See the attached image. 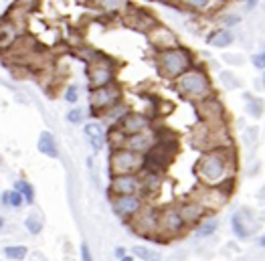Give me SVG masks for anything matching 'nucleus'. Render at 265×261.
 <instances>
[{
	"mask_svg": "<svg viewBox=\"0 0 265 261\" xmlns=\"http://www.w3.org/2000/svg\"><path fill=\"white\" fill-rule=\"evenodd\" d=\"M231 164H233V152L229 148L211 150V152H204L198 158L196 174L204 182V186H219L225 180L233 178V176H229Z\"/></svg>",
	"mask_w": 265,
	"mask_h": 261,
	"instance_id": "1",
	"label": "nucleus"
},
{
	"mask_svg": "<svg viewBox=\"0 0 265 261\" xmlns=\"http://www.w3.org/2000/svg\"><path fill=\"white\" fill-rule=\"evenodd\" d=\"M178 154V142L172 136L164 138L158 132V142L154 144V148L144 156V164H142V172H156V174H164L166 168L170 166V162L174 160V156Z\"/></svg>",
	"mask_w": 265,
	"mask_h": 261,
	"instance_id": "2",
	"label": "nucleus"
},
{
	"mask_svg": "<svg viewBox=\"0 0 265 261\" xmlns=\"http://www.w3.org/2000/svg\"><path fill=\"white\" fill-rule=\"evenodd\" d=\"M192 67V55L184 47H176L168 51H160L156 57V69L166 79H178Z\"/></svg>",
	"mask_w": 265,
	"mask_h": 261,
	"instance_id": "3",
	"label": "nucleus"
},
{
	"mask_svg": "<svg viewBox=\"0 0 265 261\" xmlns=\"http://www.w3.org/2000/svg\"><path fill=\"white\" fill-rule=\"evenodd\" d=\"M176 89L180 95L188 97V99H196L202 101L213 95V83L209 79V75L200 71V69H190L184 75H180L176 79Z\"/></svg>",
	"mask_w": 265,
	"mask_h": 261,
	"instance_id": "4",
	"label": "nucleus"
},
{
	"mask_svg": "<svg viewBox=\"0 0 265 261\" xmlns=\"http://www.w3.org/2000/svg\"><path fill=\"white\" fill-rule=\"evenodd\" d=\"M85 75H87V85H89V91L107 87V85L113 83V77H115V61L111 59V57H107V55L95 53V55L89 57V61H87Z\"/></svg>",
	"mask_w": 265,
	"mask_h": 261,
	"instance_id": "5",
	"label": "nucleus"
},
{
	"mask_svg": "<svg viewBox=\"0 0 265 261\" xmlns=\"http://www.w3.org/2000/svg\"><path fill=\"white\" fill-rule=\"evenodd\" d=\"M144 156L128 150V148H117L109 154V172L111 176H126V174H138L142 172Z\"/></svg>",
	"mask_w": 265,
	"mask_h": 261,
	"instance_id": "6",
	"label": "nucleus"
},
{
	"mask_svg": "<svg viewBox=\"0 0 265 261\" xmlns=\"http://www.w3.org/2000/svg\"><path fill=\"white\" fill-rule=\"evenodd\" d=\"M231 184H233V178L225 180L219 186H204L202 184L200 188L194 190V194H196L194 200L198 202L204 211H217V209H221L227 202V198L231 194Z\"/></svg>",
	"mask_w": 265,
	"mask_h": 261,
	"instance_id": "7",
	"label": "nucleus"
},
{
	"mask_svg": "<svg viewBox=\"0 0 265 261\" xmlns=\"http://www.w3.org/2000/svg\"><path fill=\"white\" fill-rule=\"evenodd\" d=\"M122 99V87L120 85H107L101 89H93L89 91V111L91 115H103L107 109L115 107Z\"/></svg>",
	"mask_w": 265,
	"mask_h": 261,
	"instance_id": "8",
	"label": "nucleus"
},
{
	"mask_svg": "<svg viewBox=\"0 0 265 261\" xmlns=\"http://www.w3.org/2000/svg\"><path fill=\"white\" fill-rule=\"evenodd\" d=\"M198 113L200 122L209 128H225V107L219 101V97L211 95L207 99L198 101Z\"/></svg>",
	"mask_w": 265,
	"mask_h": 261,
	"instance_id": "9",
	"label": "nucleus"
},
{
	"mask_svg": "<svg viewBox=\"0 0 265 261\" xmlns=\"http://www.w3.org/2000/svg\"><path fill=\"white\" fill-rule=\"evenodd\" d=\"M122 20H124L126 26L134 28V31H138V33H150L152 28L158 24V20L154 18V14L150 10H146L142 6H132V4L126 8Z\"/></svg>",
	"mask_w": 265,
	"mask_h": 261,
	"instance_id": "10",
	"label": "nucleus"
},
{
	"mask_svg": "<svg viewBox=\"0 0 265 261\" xmlns=\"http://www.w3.org/2000/svg\"><path fill=\"white\" fill-rule=\"evenodd\" d=\"M134 233L142 235L146 239H154L156 233H160L158 229V211L152 207H144L136 217H134Z\"/></svg>",
	"mask_w": 265,
	"mask_h": 261,
	"instance_id": "11",
	"label": "nucleus"
},
{
	"mask_svg": "<svg viewBox=\"0 0 265 261\" xmlns=\"http://www.w3.org/2000/svg\"><path fill=\"white\" fill-rule=\"evenodd\" d=\"M184 227H186V223L180 217L178 207H176V205H170V207H164L162 211H158V229H160V233L178 235V233L184 231Z\"/></svg>",
	"mask_w": 265,
	"mask_h": 261,
	"instance_id": "12",
	"label": "nucleus"
},
{
	"mask_svg": "<svg viewBox=\"0 0 265 261\" xmlns=\"http://www.w3.org/2000/svg\"><path fill=\"white\" fill-rule=\"evenodd\" d=\"M142 192V178L140 174H126V176H111L109 182V196H134Z\"/></svg>",
	"mask_w": 265,
	"mask_h": 261,
	"instance_id": "13",
	"label": "nucleus"
},
{
	"mask_svg": "<svg viewBox=\"0 0 265 261\" xmlns=\"http://www.w3.org/2000/svg\"><path fill=\"white\" fill-rule=\"evenodd\" d=\"M111 209L120 219H134L144 209V198L140 194L134 196H115L111 198Z\"/></svg>",
	"mask_w": 265,
	"mask_h": 261,
	"instance_id": "14",
	"label": "nucleus"
},
{
	"mask_svg": "<svg viewBox=\"0 0 265 261\" xmlns=\"http://www.w3.org/2000/svg\"><path fill=\"white\" fill-rule=\"evenodd\" d=\"M158 142V132H150V130H146L142 134H136V136H128L124 140V146L122 148H128L140 156H146L152 148H154V144Z\"/></svg>",
	"mask_w": 265,
	"mask_h": 261,
	"instance_id": "15",
	"label": "nucleus"
},
{
	"mask_svg": "<svg viewBox=\"0 0 265 261\" xmlns=\"http://www.w3.org/2000/svg\"><path fill=\"white\" fill-rule=\"evenodd\" d=\"M152 126V120L148 118V115H144V113H134V111H130L128 115H124L122 118V122L117 124L115 128L120 130L126 138L128 136H136V134H142V132H146Z\"/></svg>",
	"mask_w": 265,
	"mask_h": 261,
	"instance_id": "16",
	"label": "nucleus"
},
{
	"mask_svg": "<svg viewBox=\"0 0 265 261\" xmlns=\"http://www.w3.org/2000/svg\"><path fill=\"white\" fill-rule=\"evenodd\" d=\"M148 35H150V43L156 49H160V51H168V49L178 47V39H176V35L170 31V28H166L164 24H160V22L152 28Z\"/></svg>",
	"mask_w": 265,
	"mask_h": 261,
	"instance_id": "17",
	"label": "nucleus"
},
{
	"mask_svg": "<svg viewBox=\"0 0 265 261\" xmlns=\"http://www.w3.org/2000/svg\"><path fill=\"white\" fill-rule=\"evenodd\" d=\"M176 207H178V213H180V217L184 219L186 225L202 223V217H204V213H207L196 200H184V202H180V205H176Z\"/></svg>",
	"mask_w": 265,
	"mask_h": 261,
	"instance_id": "18",
	"label": "nucleus"
},
{
	"mask_svg": "<svg viewBox=\"0 0 265 261\" xmlns=\"http://www.w3.org/2000/svg\"><path fill=\"white\" fill-rule=\"evenodd\" d=\"M85 138H87V142L91 144V148L95 152L103 150V146L107 144V136H105V132H103V128L99 124H87L85 126Z\"/></svg>",
	"mask_w": 265,
	"mask_h": 261,
	"instance_id": "19",
	"label": "nucleus"
},
{
	"mask_svg": "<svg viewBox=\"0 0 265 261\" xmlns=\"http://www.w3.org/2000/svg\"><path fill=\"white\" fill-rule=\"evenodd\" d=\"M18 41V31L14 22H0V51L10 49Z\"/></svg>",
	"mask_w": 265,
	"mask_h": 261,
	"instance_id": "20",
	"label": "nucleus"
},
{
	"mask_svg": "<svg viewBox=\"0 0 265 261\" xmlns=\"http://www.w3.org/2000/svg\"><path fill=\"white\" fill-rule=\"evenodd\" d=\"M37 148H39V152H41V154H45V156H49V158H57V156H59V152H57V144H55V138H53V134H51L49 130L41 132L39 142H37Z\"/></svg>",
	"mask_w": 265,
	"mask_h": 261,
	"instance_id": "21",
	"label": "nucleus"
},
{
	"mask_svg": "<svg viewBox=\"0 0 265 261\" xmlns=\"http://www.w3.org/2000/svg\"><path fill=\"white\" fill-rule=\"evenodd\" d=\"M231 227H233V233L237 235V239H241V241H245V239H249L253 235V229L245 223V217L241 213L231 217Z\"/></svg>",
	"mask_w": 265,
	"mask_h": 261,
	"instance_id": "22",
	"label": "nucleus"
},
{
	"mask_svg": "<svg viewBox=\"0 0 265 261\" xmlns=\"http://www.w3.org/2000/svg\"><path fill=\"white\" fill-rule=\"evenodd\" d=\"M140 178H142V192L146 194L156 192L162 184V174H156V172H142Z\"/></svg>",
	"mask_w": 265,
	"mask_h": 261,
	"instance_id": "23",
	"label": "nucleus"
},
{
	"mask_svg": "<svg viewBox=\"0 0 265 261\" xmlns=\"http://www.w3.org/2000/svg\"><path fill=\"white\" fill-rule=\"evenodd\" d=\"M233 33L229 31V28H219V31H215V33H211L209 35V39H207V43L211 45V47H219V49H223V47H229L231 43H233Z\"/></svg>",
	"mask_w": 265,
	"mask_h": 261,
	"instance_id": "24",
	"label": "nucleus"
},
{
	"mask_svg": "<svg viewBox=\"0 0 265 261\" xmlns=\"http://www.w3.org/2000/svg\"><path fill=\"white\" fill-rule=\"evenodd\" d=\"M219 229V221L217 219H207V221H202V223H198V227H196V237L198 239H207V237H211L215 231Z\"/></svg>",
	"mask_w": 265,
	"mask_h": 261,
	"instance_id": "25",
	"label": "nucleus"
},
{
	"mask_svg": "<svg viewBox=\"0 0 265 261\" xmlns=\"http://www.w3.org/2000/svg\"><path fill=\"white\" fill-rule=\"evenodd\" d=\"M14 190L22 194L24 202H28V205H33V202H35V188L28 184L26 180H16L14 182Z\"/></svg>",
	"mask_w": 265,
	"mask_h": 261,
	"instance_id": "26",
	"label": "nucleus"
},
{
	"mask_svg": "<svg viewBox=\"0 0 265 261\" xmlns=\"http://www.w3.org/2000/svg\"><path fill=\"white\" fill-rule=\"evenodd\" d=\"M128 113H130V107H126V105H120V103H117L115 107H111V109H107V111L103 113V118H107L109 122L120 124V122H122V118H124V115H128Z\"/></svg>",
	"mask_w": 265,
	"mask_h": 261,
	"instance_id": "27",
	"label": "nucleus"
},
{
	"mask_svg": "<svg viewBox=\"0 0 265 261\" xmlns=\"http://www.w3.org/2000/svg\"><path fill=\"white\" fill-rule=\"evenodd\" d=\"M245 99L249 101L247 103V111L253 115V118H261V113H263V101L259 97H255V95H249V93H245Z\"/></svg>",
	"mask_w": 265,
	"mask_h": 261,
	"instance_id": "28",
	"label": "nucleus"
},
{
	"mask_svg": "<svg viewBox=\"0 0 265 261\" xmlns=\"http://www.w3.org/2000/svg\"><path fill=\"white\" fill-rule=\"evenodd\" d=\"M134 253H136V257H140L142 261H160V259H162V255H160L158 251L146 249V247H142V245L134 247Z\"/></svg>",
	"mask_w": 265,
	"mask_h": 261,
	"instance_id": "29",
	"label": "nucleus"
},
{
	"mask_svg": "<svg viewBox=\"0 0 265 261\" xmlns=\"http://www.w3.org/2000/svg\"><path fill=\"white\" fill-rule=\"evenodd\" d=\"M26 253H28V249L24 245H10L4 249L6 259H12V261H22L26 257Z\"/></svg>",
	"mask_w": 265,
	"mask_h": 261,
	"instance_id": "30",
	"label": "nucleus"
},
{
	"mask_svg": "<svg viewBox=\"0 0 265 261\" xmlns=\"http://www.w3.org/2000/svg\"><path fill=\"white\" fill-rule=\"evenodd\" d=\"M24 227L28 229V233H33V235H39L41 231H43V223H41V219H39L37 215L26 217V221H24Z\"/></svg>",
	"mask_w": 265,
	"mask_h": 261,
	"instance_id": "31",
	"label": "nucleus"
},
{
	"mask_svg": "<svg viewBox=\"0 0 265 261\" xmlns=\"http://www.w3.org/2000/svg\"><path fill=\"white\" fill-rule=\"evenodd\" d=\"M22 202H24V198H22L20 192H16V190H10L8 192V207L18 209V207H22Z\"/></svg>",
	"mask_w": 265,
	"mask_h": 261,
	"instance_id": "32",
	"label": "nucleus"
},
{
	"mask_svg": "<svg viewBox=\"0 0 265 261\" xmlns=\"http://www.w3.org/2000/svg\"><path fill=\"white\" fill-rule=\"evenodd\" d=\"M81 120H83V109H79V107L69 109V113H67V122L69 124H81Z\"/></svg>",
	"mask_w": 265,
	"mask_h": 261,
	"instance_id": "33",
	"label": "nucleus"
},
{
	"mask_svg": "<svg viewBox=\"0 0 265 261\" xmlns=\"http://www.w3.org/2000/svg\"><path fill=\"white\" fill-rule=\"evenodd\" d=\"M77 99H79V89H77V85H69L67 91H65V101H67V103H77Z\"/></svg>",
	"mask_w": 265,
	"mask_h": 261,
	"instance_id": "34",
	"label": "nucleus"
},
{
	"mask_svg": "<svg viewBox=\"0 0 265 261\" xmlns=\"http://www.w3.org/2000/svg\"><path fill=\"white\" fill-rule=\"evenodd\" d=\"M221 79L227 83V87H231V89H235V87H241V81L235 77V75H231L229 71H225V73L221 75Z\"/></svg>",
	"mask_w": 265,
	"mask_h": 261,
	"instance_id": "35",
	"label": "nucleus"
},
{
	"mask_svg": "<svg viewBox=\"0 0 265 261\" xmlns=\"http://www.w3.org/2000/svg\"><path fill=\"white\" fill-rule=\"evenodd\" d=\"M253 65H255L257 69L265 71V53H257V55H253Z\"/></svg>",
	"mask_w": 265,
	"mask_h": 261,
	"instance_id": "36",
	"label": "nucleus"
},
{
	"mask_svg": "<svg viewBox=\"0 0 265 261\" xmlns=\"http://www.w3.org/2000/svg\"><path fill=\"white\" fill-rule=\"evenodd\" d=\"M81 261H93V257H91V249H89V245H87L85 241L81 243Z\"/></svg>",
	"mask_w": 265,
	"mask_h": 261,
	"instance_id": "37",
	"label": "nucleus"
},
{
	"mask_svg": "<svg viewBox=\"0 0 265 261\" xmlns=\"http://www.w3.org/2000/svg\"><path fill=\"white\" fill-rule=\"evenodd\" d=\"M239 20H241L239 14H227V16H223V24H225V26H235Z\"/></svg>",
	"mask_w": 265,
	"mask_h": 261,
	"instance_id": "38",
	"label": "nucleus"
},
{
	"mask_svg": "<svg viewBox=\"0 0 265 261\" xmlns=\"http://www.w3.org/2000/svg\"><path fill=\"white\" fill-rule=\"evenodd\" d=\"M113 253H115V257H117V259L126 257V249H124V247H115V251H113Z\"/></svg>",
	"mask_w": 265,
	"mask_h": 261,
	"instance_id": "39",
	"label": "nucleus"
},
{
	"mask_svg": "<svg viewBox=\"0 0 265 261\" xmlns=\"http://www.w3.org/2000/svg\"><path fill=\"white\" fill-rule=\"evenodd\" d=\"M255 6H257V2H255V0H251V2H247V4H245V8H247V10H253Z\"/></svg>",
	"mask_w": 265,
	"mask_h": 261,
	"instance_id": "40",
	"label": "nucleus"
},
{
	"mask_svg": "<svg viewBox=\"0 0 265 261\" xmlns=\"http://www.w3.org/2000/svg\"><path fill=\"white\" fill-rule=\"evenodd\" d=\"M2 205L8 207V192H2Z\"/></svg>",
	"mask_w": 265,
	"mask_h": 261,
	"instance_id": "41",
	"label": "nucleus"
},
{
	"mask_svg": "<svg viewBox=\"0 0 265 261\" xmlns=\"http://www.w3.org/2000/svg\"><path fill=\"white\" fill-rule=\"evenodd\" d=\"M120 261H134V259H132V257H128V255H126V257H122V259H120Z\"/></svg>",
	"mask_w": 265,
	"mask_h": 261,
	"instance_id": "42",
	"label": "nucleus"
},
{
	"mask_svg": "<svg viewBox=\"0 0 265 261\" xmlns=\"http://www.w3.org/2000/svg\"><path fill=\"white\" fill-rule=\"evenodd\" d=\"M259 243H261V247H265V235H263V237L259 239Z\"/></svg>",
	"mask_w": 265,
	"mask_h": 261,
	"instance_id": "43",
	"label": "nucleus"
},
{
	"mask_svg": "<svg viewBox=\"0 0 265 261\" xmlns=\"http://www.w3.org/2000/svg\"><path fill=\"white\" fill-rule=\"evenodd\" d=\"M261 81H263V87H265V71H263V77H261Z\"/></svg>",
	"mask_w": 265,
	"mask_h": 261,
	"instance_id": "44",
	"label": "nucleus"
},
{
	"mask_svg": "<svg viewBox=\"0 0 265 261\" xmlns=\"http://www.w3.org/2000/svg\"><path fill=\"white\" fill-rule=\"evenodd\" d=\"M4 225V221H2V217H0V227H2Z\"/></svg>",
	"mask_w": 265,
	"mask_h": 261,
	"instance_id": "45",
	"label": "nucleus"
}]
</instances>
